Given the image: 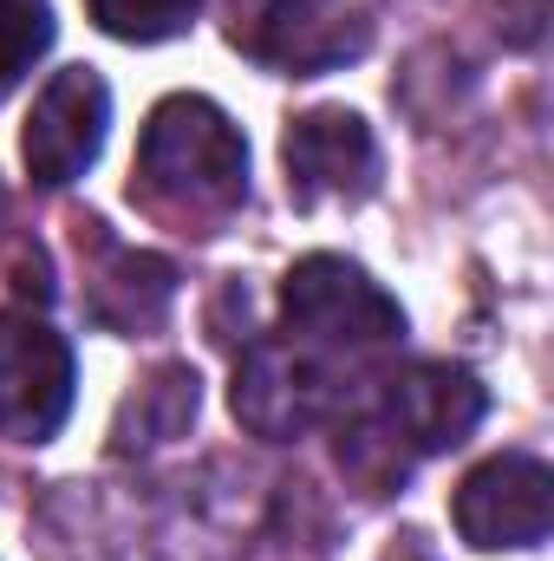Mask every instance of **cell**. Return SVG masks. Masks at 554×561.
Masks as SVG:
<instances>
[{
  "mask_svg": "<svg viewBox=\"0 0 554 561\" xmlns=\"http://www.w3.org/2000/svg\"><path fill=\"white\" fill-rule=\"evenodd\" d=\"M242 46H249L268 72L320 79V72L353 66V59L372 46V20H366L359 0H268Z\"/></svg>",
  "mask_w": 554,
  "mask_h": 561,
  "instance_id": "cell-7",
  "label": "cell"
},
{
  "mask_svg": "<svg viewBox=\"0 0 554 561\" xmlns=\"http://www.w3.org/2000/svg\"><path fill=\"white\" fill-rule=\"evenodd\" d=\"M0 209H7V203H0Z\"/></svg>",
  "mask_w": 554,
  "mask_h": 561,
  "instance_id": "cell-15",
  "label": "cell"
},
{
  "mask_svg": "<svg viewBox=\"0 0 554 561\" xmlns=\"http://www.w3.org/2000/svg\"><path fill=\"white\" fill-rule=\"evenodd\" d=\"M53 46V0H0V92H13Z\"/></svg>",
  "mask_w": 554,
  "mask_h": 561,
  "instance_id": "cell-13",
  "label": "cell"
},
{
  "mask_svg": "<svg viewBox=\"0 0 554 561\" xmlns=\"http://www.w3.org/2000/svg\"><path fill=\"white\" fill-rule=\"evenodd\" d=\"M105 131H112V92L92 66H66L53 72V85L33 99V118H26V170L39 190H66L79 183L99 150H105Z\"/></svg>",
  "mask_w": 554,
  "mask_h": 561,
  "instance_id": "cell-5",
  "label": "cell"
},
{
  "mask_svg": "<svg viewBox=\"0 0 554 561\" xmlns=\"http://www.w3.org/2000/svg\"><path fill=\"white\" fill-rule=\"evenodd\" d=\"M138 190L170 216H229L249 196V144L235 118L196 92H176L150 112L138 138Z\"/></svg>",
  "mask_w": 554,
  "mask_h": 561,
  "instance_id": "cell-1",
  "label": "cell"
},
{
  "mask_svg": "<svg viewBox=\"0 0 554 561\" xmlns=\"http://www.w3.org/2000/svg\"><path fill=\"white\" fill-rule=\"evenodd\" d=\"M72 412V346L39 313H0V437L46 444Z\"/></svg>",
  "mask_w": 554,
  "mask_h": 561,
  "instance_id": "cell-4",
  "label": "cell"
},
{
  "mask_svg": "<svg viewBox=\"0 0 554 561\" xmlns=\"http://www.w3.org/2000/svg\"><path fill=\"white\" fill-rule=\"evenodd\" d=\"M339 405V379L333 366L313 353V346H255L242 366H235V419L249 424L255 437L287 444V437H307L313 424Z\"/></svg>",
  "mask_w": 554,
  "mask_h": 561,
  "instance_id": "cell-6",
  "label": "cell"
},
{
  "mask_svg": "<svg viewBox=\"0 0 554 561\" xmlns=\"http://www.w3.org/2000/svg\"><path fill=\"white\" fill-rule=\"evenodd\" d=\"M280 157H287V196L300 209H313V203H359L379 183V138L346 105H320V112L293 118Z\"/></svg>",
  "mask_w": 554,
  "mask_h": 561,
  "instance_id": "cell-8",
  "label": "cell"
},
{
  "mask_svg": "<svg viewBox=\"0 0 554 561\" xmlns=\"http://www.w3.org/2000/svg\"><path fill=\"white\" fill-rule=\"evenodd\" d=\"M99 268H92V313L118 333H150L163 327L170 300H176V268L163 255H143V249H118L99 236Z\"/></svg>",
  "mask_w": 554,
  "mask_h": 561,
  "instance_id": "cell-10",
  "label": "cell"
},
{
  "mask_svg": "<svg viewBox=\"0 0 554 561\" xmlns=\"http://www.w3.org/2000/svg\"><path fill=\"white\" fill-rule=\"evenodd\" d=\"M92 20L112 33V39H131V46H157V39H176L189 33V20L203 13V0H85Z\"/></svg>",
  "mask_w": 554,
  "mask_h": 561,
  "instance_id": "cell-12",
  "label": "cell"
},
{
  "mask_svg": "<svg viewBox=\"0 0 554 561\" xmlns=\"http://www.w3.org/2000/svg\"><path fill=\"white\" fill-rule=\"evenodd\" d=\"M196 419V373L189 366H163L157 379H143L138 399L125 405V424H118V444H170L183 437Z\"/></svg>",
  "mask_w": 554,
  "mask_h": 561,
  "instance_id": "cell-11",
  "label": "cell"
},
{
  "mask_svg": "<svg viewBox=\"0 0 554 561\" xmlns=\"http://www.w3.org/2000/svg\"><path fill=\"white\" fill-rule=\"evenodd\" d=\"M457 536L483 556H503V549H542L554 529V477L542 457H522V450H503L489 463H476L463 483H457Z\"/></svg>",
  "mask_w": 554,
  "mask_h": 561,
  "instance_id": "cell-3",
  "label": "cell"
},
{
  "mask_svg": "<svg viewBox=\"0 0 554 561\" xmlns=\"http://www.w3.org/2000/svg\"><path fill=\"white\" fill-rule=\"evenodd\" d=\"M483 386L463 373V366H443V359H424V366H405L399 379H385V392L372 399L379 424L412 450V457H430V450H457L476 424H483Z\"/></svg>",
  "mask_w": 554,
  "mask_h": 561,
  "instance_id": "cell-9",
  "label": "cell"
},
{
  "mask_svg": "<svg viewBox=\"0 0 554 561\" xmlns=\"http://www.w3.org/2000/svg\"><path fill=\"white\" fill-rule=\"evenodd\" d=\"M280 313L287 333L300 346H313L320 359H372L385 346H399L405 313L399 300L346 255H307L280 280Z\"/></svg>",
  "mask_w": 554,
  "mask_h": 561,
  "instance_id": "cell-2",
  "label": "cell"
},
{
  "mask_svg": "<svg viewBox=\"0 0 554 561\" xmlns=\"http://www.w3.org/2000/svg\"><path fill=\"white\" fill-rule=\"evenodd\" d=\"M385 561H437V556H430V542H424V536H399V542L385 549Z\"/></svg>",
  "mask_w": 554,
  "mask_h": 561,
  "instance_id": "cell-14",
  "label": "cell"
}]
</instances>
